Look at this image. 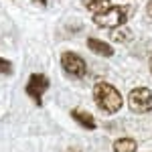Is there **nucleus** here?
Segmentation results:
<instances>
[{"instance_id":"f257e3e1","label":"nucleus","mask_w":152,"mask_h":152,"mask_svg":"<svg viewBox=\"0 0 152 152\" xmlns=\"http://www.w3.org/2000/svg\"><path fill=\"white\" fill-rule=\"evenodd\" d=\"M94 102L104 114L112 116V114H118V112L122 110L124 97H122V94L118 91L112 83L97 81L94 85Z\"/></svg>"},{"instance_id":"f03ea898","label":"nucleus","mask_w":152,"mask_h":152,"mask_svg":"<svg viewBox=\"0 0 152 152\" xmlns=\"http://www.w3.org/2000/svg\"><path fill=\"white\" fill-rule=\"evenodd\" d=\"M134 8L132 6H110L107 10L94 14V23L97 26H107V28H118L124 26L126 20L132 16Z\"/></svg>"},{"instance_id":"7ed1b4c3","label":"nucleus","mask_w":152,"mask_h":152,"mask_svg":"<svg viewBox=\"0 0 152 152\" xmlns=\"http://www.w3.org/2000/svg\"><path fill=\"white\" fill-rule=\"evenodd\" d=\"M128 107L134 114H150L152 112V91L148 87H134L128 94Z\"/></svg>"},{"instance_id":"20e7f679","label":"nucleus","mask_w":152,"mask_h":152,"mask_svg":"<svg viewBox=\"0 0 152 152\" xmlns=\"http://www.w3.org/2000/svg\"><path fill=\"white\" fill-rule=\"evenodd\" d=\"M49 85H51V81H49V77L45 73H33V75L28 77V81H26L24 91H26V95H28L39 107H41V105H43V95H45V91L49 89Z\"/></svg>"},{"instance_id":"39448f33","label":"nucleus","mask_w":152,"mask_h":152,"mask_svg":"<svg viewBox=\"0 0 152 152\" xmlns=\"http://www.w3.org/2000/svg\"><path fill=\"white\" fill-rule=\"evenodd\" d=\"M61 67H63V71H65L67 75L75 77V79L85 77V71H87L85 61H83L77 53H73V51H65V53L61 55Z\"/></svg>"},{"instance_id":"423d86ee","label":"nucleus","mask_w":152,"mask_h":152,"mask_svg":"<svg viewBox=\"0 0 152 152\" xmlns=\"http://www.w3.org/2000/svg\"><path fill=\"white\" fill-rule=\"evenodd\" d=\"M71 118H73V122L75 124H79L81 128L85 130H95L97 128V122H95V118L89 114V112H85V110H71Z\"/></svg>"},{"instance_id":"0eeeda50","label":"nucleus","mask_w":152,"mask_h":152,"mask_svg":"<svg viewBox=\"0 0 152 152\" xmlns=\"http://www.w3.org/2000/svg\"><path fill=\"white\" fill-rule=\"evenodd\" d=\"M87 47H89V51H94L95 55H102V57H112L114 55V47L110 43H104V41L95 39V37L87 39Z\"/></svg>"},{"instance_id":"6e6552de","label":"nucleus","mask_w":152,"mask_h":152,"mask_svg":"<svg viewBox=\"0 0 152 152\" xmlns=\"http://www.w3.org/2000/svg\"><path fill=\"white\" fill-rule=\"evenodd\" d=\"M112 150L114 152H136L138 150V142L134 138H130V136H122V138L114 140Z\"/></svg>"},{"instance_id":"1a4fd4ad","label":"nucleus","mask_w":152,"mask_h":152,"mask_svg":"<svg viewBox=\"0 0 152 152\" xmlns=\"http://www.w3.org/2000/svg\"><path fill=\"white\" fill-rule=\"evenodd\" d=\"M81 2H83V6L87 10H91L94 14H99V12L110 8V0H81Z\"/></svg>"},{"instance_id":"9d476101","label":"nucleus","mask_w":152,"mask_h":152,"mask_svg":"<svg viewBox=\"0 0 152 152\" xmlns=\"http://www.w3.org/2000/svg\"><path fill=\"white\" fill-rule=\"evenodd\" d=\"M132 39V31L128 26H118V28H112V41L116 43H126Z\"/></svg>"},{"instance_id":"9b49d317","label":"nucleus","mask_w":152,"mask_h":152,"mask_svg":"<svg viewBox=\"0 0 152 152\" xmlns=\"http://www.w3.org/2000/svg\"><path fill=\"white\" fill-rule=\"evenodd\" d=\"M12 73V63L0 57V75H10Z\"/></svg>"},{"instance_id":"f8f14e48","label":"nucleus","mask_w":152,"mask_h":152,"mask_svg":"<svg viewBox=\"0 0 152 152\" xmlns=\"http://www.w3.org/2000/svg\"><path fill=\"white\" fill-rule=\"evenodd\" d=\"M146 16H148V18H152V0L146 4Z\"/></svg>"},{"instance_id":"ddd939ff","label":"nucleus","mask_w":152,"mask_h":152,"mask_svg":"<svg viewBox=\"0 0 152 152\" xmlns=\"http://www.w3.org/2000/svg\"><path fill=\"white\" fill-rule=\"evenodd\" d=\"M65 152H81V148H75V146H69Z\"/></svg>"},{"instance_id":"4468645a","label":"nucleus","mask_w":152,"mask_h":152,"mask_svg":"<svg viewBox=\"0 0 152 152\" xmlns=\"http://www.w3.org/2000/svg\"><path fill=\"white\" fill-rule=\"evenodd\" d=\"M35 2H39V4H43V6L47 4V0H35Z\"/></svg>"},{"instance_id":"2eb2a0df","label":"nucleus","mask_w":152,"mask_h":152,"mask_svg":"<svg viewBox=\"0 0 152 152\" xmlns=\"http://www.w3.org/2000/svg\"><path fill=\"white\" fill-rule=\"evenodd\" d=\"M150 73H152V55H150Z\"/></svg>"}]
</instances>
